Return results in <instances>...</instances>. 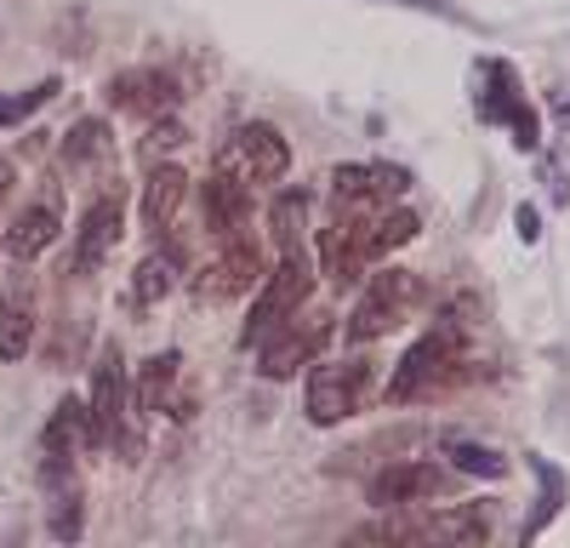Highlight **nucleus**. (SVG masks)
I'll return each instance as SVG.
<instances>
[{"instance_id":"2f4dec72","label":"nucleus","mask_w":570,"mask_h":548,"mask_svg":"<svg viewBox=\"0 0 570 548\" xmlns=\"http://www.w3.org/2000/svg\"><path fill=\"white\" fill-rule=\"evenodd\" d=\"M553 115H559V126H570V98H559V104H553Z\"/></svg>"},{"instance_id":"f257e3e1","label":"nucleus","mask_w":570,"mask_h":548,"mask_svg":"<svg viewBox=\"0 0 570 548\" xmlns=\"http://www.w3.org/2000/svg\"><path fill=\"white\" fill-rule=\"evenodd\" d=\"M462 365H468V320H456V309H451V314L434 320V332L416 337V343L405 349V360L394 365V378H389L383 394H389L394 405L428 400L434 389H445Z\"/></svg>"},{"instance_id":"0eeeda50","label":"nucleus","mask_w":570,"mask_h":548,"mask_svg":"<svg viewBox=\"0 0 570 548\" xmlns=\"http://www.w3.org/2000/svg\"><path fill=\"white\" fill-rule=\"evenodd\" d=\"M223 172L246 177V183H279L285 172H292V144H285L268 120L234 126L228 144H223Z\"/></svg>"},{"instance_id":"b1692460","label":"nucleus","mask_w":570,"mask_h":548,"mask_svg":"<svg viewBox=\"0 0 570 548\" xmlns=\"http://www.w3.org/2000/svg\"><path fill=\"white\" fill-rule=\"evenodd\" d=\"M445 457L456 463V474H480V480H502L508 474V457L480 446V440H468V434H445Z\"/></svg>"},{"instance_id":"a878e982","label":"nucleus","mask_w":570,"mask_h":548,"mask_svg":"<svg viewBox=\"0 0 570 548\" xmlns=\"http://www.w3.org/2000/svg\"><path fill=\"white\" fill-rule=\"evenodd\" d=\"M416 228H422L416 212H389V206H383V212L371 217V252H376V257H389V252L411 246V241H416Z\"/></svg>"},{"instance_id":"7ed1b4c3","label":"nucleus","mask_w":570,"mask_h":548,"mask_svg":"<svg viewBox=\"0 0 570 548\" xmlns=\"http://www.w3.org/2000/svg\"><path fill=\"white\" fill-rule=\"evenodd\" d=\"M422 297H428V286H422V274H411V268H383V274H371L365 297L354 303L348 326H343L348 343H371V337H383V332L405 326V320L422 309Z\"/></svg>"},{"instance_id":"dca6fc26","label":"nucleus","mask_w":570,"mask_h":548,"mask_svg":"<svg viewBox=\"0 0 570 548\" xmlns=\"http://www.w3.org/2000/svg\"><path fill=\"white\" fill-rule=\"evenodd\" d=\"M416 526H422V542L473 548V542H485L497 531V509H491V502H456V509L428 515V502H416Z\"/></svg>"},{"instance_id":"4be33fe9","label":"nucleus","mask_w":570,"mask_h":548,"mask_svg":"<svg viewBox=\"0 0 570 548\" xmlns=\"http://www.w3.org/2000/svg\"><path fill=\"white\" fill-rule=\"evenodd\" d=\"M29 343H35V303L23 286H12L0 297V360H23Z\"/></svg>"},{"instance_id":"6e6552de","label":"nucleus","mask_w":570,"mask_h":548,"mask_svg":"<svg viewBox=\"0 0 570 548\" xmlns=\"http://www.w3.org/2000/svg\"><path fill=\"white\" fill-rule=\"evenodd\" d=\"M405 189H411V172L389 166V160H348V166L331 172V195H337V206H348V212H383Z\"/></svg>"},{"instance_id":"f03ea898","label":"nucleus","mask_w":570,"mask_h":548,"mask_svg":"<svg viewBox=\"0 0 570 548\" xmlns=\"http://www.w3.org/2000/svg\"><path fill=\"white\" fill-rule=\"evenodd\" d=\"M308 297H314V263H308V252H279V268L263 274V292H257V303H252V320H246L240 343H246V349L268 343L285 320H297V309H303Z\"/></svg>"},{"instance_id":"423d86ee","label":"nucleus","mask_w":570,"mask_h":548,"mask_svg":"<svg viewBox=\"0 0 570 548\" xmlns=\"http://www.w3.org/2000/svg\"><path fill=\"white\" fill-rule=\"evenodd\" d=\"M480 120L491 126H508L519 149H537L542 144V120L537 109L525 104V91H519V75L508 63H480Z\"/></svg>"},{"instance_id":"9b49d317","label":"nucleus","mask_w":570,"mask_h":548,"mask_svg":"<svg viewBox=\"0 0 570 548\" xmlns=\"http://www.w3.org/2000/svg\"><path fill=\"white\" fill-rule=\"evenodd\" d=\"M252 286H263V252H257L246 235H240V241H223V257L195 274V297H200V303L246 297Z\"/></svg>"},{"instance_id":"39448f33","label":"nucleus","mask_w":570,"mask_h":548,"mask_svg":"<svg viewBox=\"0 0 570 548\" xmlns=\"http://www.w3.org/2000/svg\"><path fill=\"white\" fill-rule=\"evenodd\" d=\"M376 378H371V360H320L314 372H308V423L320 429H337L348 423L354 411L371 400Z\"/></svg>"},{"instance_id":"c85d7f7f","label":"nucleus","mask_w":570,"mask_h":548,"mask_svg":"<svg viewBox=\"0 0 570 548\" xmlns=\"http://www.w3.org/2000/svg\"><path fill=\"white\" fill-rule=\"evenodd\" d=\"M513 228H519V241H525V246H537V241H542V217H537V206H519V212H513Z\"/></svg>"},{"instance_id":"1a4fd4ad","label":"nucleus","mask_w":570,"mask_h":548,"mask_svg":"<svg viewBox=\"0 0 570 548\" xmlns=\"http://www.w3.org/2000/svg\"><path fill=\"white\" fill-rule=\"evenodd\" d=\"M75 451H91V423H86V400H58L52 405V418H46L40 429V474L46 480H69V463H75Z\"/></svg>"},{"instance_id":"f3484780","label":"nucleus","mask_w":570,"mask_h":548,"mask_svg":"<svg viewBox=\"0 0 570 548\" xmlns=\"http://www.w3.org/2000/svg\"><path fill=\"white\" fill-rule=\"evenodd\" d=\"M58 228H63V217H58V206L52 200H40V206H23L18 217H12V228H7V257L12 263H35L46 246L58 241Z\"/></svg>"},{"instance_id":"ddd939ff","label":"nucleus","mask_w":570,"mask_h":548,"mask_svg":"<svg viewBox=\"0 0 570 548\" xmlns=\"http://www.w3.org/2000/svg\"><path fill=\"white\" fill-rule=\"evenodd\" d=\"M440 491H451V474L428 457H405V463H389L371 480V502L376 509H405V502H434Z\"/></svg>"},{"instance_id":"2eb2a0df","label":"nucleus","mask_w":570,"mask_h":548,"mask_svg":"<svg viewBox=\"0 0 570 548\" xmlns=\"http://www.w3.org/2000/svg\"><path fill=\"white\" fill-rule=\"evenodd\" d=\"M104 98H109V109H120V115L160 120V115L177 109V80H171L166 69H126V75L109 80Z\"/></svg>"},{"instance_id":"6ab92c4d","label":"nucleus","mask_w":570,"mask_h":548,"mask_svg":"<svg viewBox=\"0 0 570 548\" xmlns=\"http://www.w3.org/2000/svg\"><path fill=\"white\" fill-rule=\"evenodd\" d=\"M183 189H188V177H183V166H155L149 172V183H142V228H171V217H177V206H183Z\"/></svg>"},{"instance_id":"aec40b11","label":"nucleus","mask_w":570,"mask_h":548,"mask_svg":"<svg viewBox=\"0 0 570 548\" xmlns=\"http://www.w3.org/2000/svg\"><path fill=\"white\" fill-rule=\"evenodd\" d=\"M177 281H183V246H160V252H149V257L137 263L131 297H137V303H160Z\"/></svg>"},{"instance_id":"f8f14e48","label":"nucleus","mask_w":570,"mask_h":548,"mask_svg":"<svg viewBox=\"0 0 570 548\" xmlns=\"http://www.w3.org/2000/svg\"><path fill=\"white\" fill-rule=\"evenodd\" d=\"M325 337H331V320H320V314H308L303 326H297V320H285V326H279L268 343H257V349H263V365H257V372H263L268 383L297 378V365H308V360L325 349Z\"/></svg>"},{"instance_id":"c756f323","label":"nucleus","mask_w":570,"mask_h":548,"mask_svg":"<svg viewBox=\"0 0 570 548\" xmlns=\"http://www.w3.org/2000/svg\"><path fill=\"white\" fill-rule=\"evenodd\" d=\"M405 7H416V12H445V18H456V12L445 7V0H405Z\"/></svg>"},{"instance_id":"412c9836","label":"nucleus","mask_w":570,"mask_h":548,"mask_svg":"<svg viewBox=\"0 0 570 548\" xmlns=\"http://www.w3.org/2000/svg\"><path fill=\"white\" fill-rule=\"evenodd\" d=\"M115 160V131L104 120H80L63 137V166L69 172H91V166H109Z\"/></svg>"},{"instance_id":"cd10ccee","label":"nucleus","mask_w":570,"mask_h":548,"mask_svg":"<svg viewBox=\"0 0 570 548\" xmlns=\"http://www.w3.org/2000/svg\"><path fill=\"white\" fill-rule=\"evenodd\" d=\"M52 91H58V80H40L35 91H18V98H0V126H18V120H29L35 109L52 104Z\"/></svg>"},{"instance_id":"4468645a","label":"nucleus","mask_w":570,"mask_h":548,"mask_svg":"<svg viewBox=\"0 0 570 548\" xmlns=\"http://www.w3.org/2000/svg\"><path fill=\"white\" fill-rule=\"evenodd\" d=\"M200 223L212 228L217 241H240L246 223H252V189H246V177H234V172L217 166L200 183Z\"/></svg>"},{"instance_id":"a211bd4d","label":"nucleus","mask_w":570,"mask_h":548,"mask_svg":"<svg viewBox=\"0 0 570 548\" xmlns=\"http://www.w3.org/2000/svg\"><path fill=\"white\" fill-rule=\"evenodd\" d=\"M183 378V354L166 349V354H149L137 372V389H131V411H142V418H160V411H171V389Z\"/></svg>"},{"instance_id":"20e7f679","label":"nucleus","mask_w":570,"mask_h":548,"mask_svg":"<svg viewBox=\"0 0 570 548\" xmlns=\"http://www.w3.org/2000/svg\"><path fill=\"white\" fill-rule=\"evenodd\" d=\"M131 400H126V360H120V349H104V360H98V372H91V400H86V423H91V451H126V463L137 457V423H131V411H126Z\"/></svg>"},{"instance_id":"bb28decb","label":"nucleus","mask_w":570,"mask_h":548,"mask_svg":"<svg viewBox=\"0 0 570 548\" xmlns=\"http://www.w3.org/2000/svg\"><path fill=\"white\" fill-rule=\"evenodd\" d=\"M52 537H63V542H75L80 537V486L69 480H58V497H52Z\"/></svg>"},{"instance_id":"9d476101","label":"nucleus","mask_w":570,"mask_h":548,"mask_svg":"<svg viewBox=\"0 0 570 548\" xmlns=\"http://www.w3.org/2000/svg\"><path fill=\"white\" fill-rule=\"evenodd\" d=\"M120 235H126V200H120V189L115 195H98L86 206V217H80V228H75V274H98L109 257H115V246H120Z\"/></svg>"},{"instance_id":"7c9ffc66","label":"nucleus","mask_w":570,"mask_h":548,"mask_svg":"<svg viewBox=\"0 0 570 548\" xmlns=\"http://www.w3.org/2000/svg\"><path fill=\"white\" fill-rule=\"evenodd\" d=\"M12 177H18V172H12L7 160H0V206H7V195H12Z\"/></svg>"},{"instance_id":"5701e85b","label":"nucleus","mask_w":570,"mask_h":548,"mask_svg":"<svg viewBox=\"0 0 570 548\" xmlns=\"http://www.w3.org/2000/svg\"><path fill=\"white\" fill-rule=\"evenodd\" d=\"M525 463H531V474L542 480V491H537V515L525 520V537H542V531H548V520L564 509L570 480H564V469H559V463H548V457H525Z\"/></svg>"},{"instance_id":"393cba45","label":"nucleus","mask_w":570,"mask_h":548,"mask_svg":"<svg viewBox=\"0 0 570 548\" xmlns=\"http://www.w3.org/2000/svg\"><path fill=\"white\" fill-rule=\"evenodd\" d=\"M268 223H274V246H279V252H303V223H308V195H303V189H285V195L274 200Z\"/></svg>"}]
</instances>
